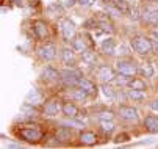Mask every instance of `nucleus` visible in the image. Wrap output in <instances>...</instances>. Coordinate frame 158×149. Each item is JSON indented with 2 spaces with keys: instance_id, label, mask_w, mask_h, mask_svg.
Masks as SVG:
<instances>
[{
  "instance_id": "423d86ee",
  "label": "nucleus",
  "mask_w": 158,
  "mask_h": 149,
  "mask_svg": "<svg viewBox=\"0 0 158 149\" xmlns=\"http://www.w3.org/2000/svg\"><path fill=\"white\" fill-rule=\"evenodd\" d=\"M61 32L64 36V41H71L75 36V24L71 19H64L61 20Z\"/></svg>"
},
{
  "instance_id": "2f4dec72",
  "label": "nucleus",
  "mask_w": 158,
  "mask_h": 149,
  "mask_svg": "<svg viewBox=\"0 0 158 149\" xmlns=\"http://www.w3.org/2000/svg\"><path fill=\"white\" fill-rule=\"evenodd\" d=\"M150 109H152L153 112H158V99H155V100L150 102Z\"/></svg>"
},
{
  "instance_id": "6e6552de",
  "label": "nucleus",
  "mask_w": 158,
  "mask_h": 149,
  "mask_svg": "<svg viewBox=\"0 0 158 149\" xmlns=\"http://www.w3.org/2000/svg\"><path fill=\"white\" fill-rule=\"evenodd\" d=\"M38 53H39V57H41L42 60L50 61V60H53V58L56 57V49H55L53 44H46V46L39 47Z\"/></svg>"
},
{
  "instance_id": "f3484780",
  "label": "nucleus",
  "mask_w": 158,
  "mask_h": 149,
  "mask_svg": "<svg viewBox=\"0 0 158 149\" xmlns=\"http://www.w3.org/2000/svg\"><path fill=\"white\" fill-rule=\"evenodd\" d=\"M63 113H64L67 118H75V116L78 115V109L75 107L74 104H71V102H64V105H63Z\"/></svg>"
},
{
  "instance_id": "473e14b6",
  "label": "nucleus",
  "mask_w": 158,
  "mask_h": 149,
  "mask_svg": "<svg viewBox=\"0 0 158 149\" xmlns=\"http://www.w3.org/2000/svg\"><path fill=\"white\" fill-rule=\"evenodd\" d=\"M152 52L158 53V41H152Z\"/></svg>"
},
{
  "instance_id": "f704fd0d",
  "label": "nucleus",
  "mask_w": 158,
  "mask_h": 149,
  "mask_svg": "<svg viewBox=\"0 0 158 149\" xmlns=\"http://www.w3.org/2000/svg\"><path fill=\"white\" fill-rule=\"evenodd\" d=\"M127 138H128V137H127L125 134H122V135H119V137L116 138V141H118V143H121V141H125Z\"/></svg>"
},
{
  "instance_id": "5701e85b",
  "label": "nucleus",
  "mask_w": 158,
  "mask_h": 149,
  "mask_svg": "<svg viewBox=\"0 0 158 149\" xmlns=\"http://www.w3.org/2000/svg\"><path fill=\"white\" fill-rule=\"evenodd\" d=\"M128 97H130V99H135V100H143V99H146V93L141 91V90H131V88H130Z\"/></svg>"
},
{
  "instance_id": "6ab92c4d",
  "label": "nucleus",
  "mask_w": 158,
  "mask_h": 149,
  "mask_svg": "<svg viewBox=\"0 0 158 149\" xmlns=\"http://www.w3.org/2000/svg\"><path fill=\"white\" fill-rule=\"evenodd\" d=\"M72 49H74L75 52H78V53H83V52L86 50V46H85L83 36H78V38H75V39H74V42H72Z\"/></svg>"
},
{
  "instance_id": "72a5a7b5",
  "label": "nucleus",
  "mask_w": 158,
  "mask_h": 149,
  "mask_svg": "<svg viewBox=\"0 0 158 149\" xmlns=\"http://www.w3.org/2000/svg\"><path fill=\"white\" fill-rule=\"evenodd\" d=\"M78 3H80V5H83V6H89L93 2H91V0H78Z\"/></svg>"
},
{
  "instance_id": "a211bd4d",
  "label": "nucleus",
  "mask_w": 158,
  "mask_h": 149,
  "mask_svg": "<svg viewBox=\"0 0 158 149\" xmlns=\"http://www.w3.org/2000/svg\"><path fill=\"white\" fill-rule=\"evenodd\" d=\"M42 75H44V79H47V80H58V79H61V74H60L56 69L50 68V66L44 69Z\"/></svg>"
},
{
  "instance_id": "7c9ffc66",
  "label": "nucleus",
  "mask_w": 158,
  "mask_h": 149,
  "mask_svg": "<svg viewBox=\"0 0 158 149\" xmlns=\"http://www.w3.org/2000/svg\"><path fill=\"white\" fill-rule=\"evenodd\" d=\"M99 118L100 119H113V113L111 112H103V113L99 115Z\"/></svg>"
},
{
  "instance_id": "7ed1b4c3",
  "label": "nucleus",
  "mask_w": 158,
  "mask_h": 149,
  "mask_svg": "<svg viewBox=\"0 0 158 149\" xmlns=\"http://www.w3.org/2000/svg\"><path fill=\"white\" fill-rule=\"evenodd\" d=\"M19 137H22L28 143H38L42 138V132L39 129H33V127H27V129H20L19 130Z\"/></svg>"
},
{
  "instance_id": "0eeeda50",
  "label": "nucleus",
  "mask_w": 158,
  "mask_h": 149,
  "mask_svg": "<svg viewBox=\"0 0 158 149\" xmlns=\"http://www.w3.org/2000/svg\"><path fill=\"white\" fill-rule=\"evenodd\" d=\"M119 115L127 121H138V118H139L138 110L133 107H127V105H121L119 107Z\"/></svg>"
},
{
  "instance_id": "4468645a",
  "label": "nucleus",
  "mask_w": 158,
  "mask_h": 149,
  "mask_svg": "<svg viewBox=\"0 0 158 149\" xmlns=\"http://www.w3.org/2000/svg\"><path fill=\"white\" fill-rule=\"evenodd\" d=\"M102 50H103V53H106V55H114V52H116L114 39H113V38L105 39V41L102 42Z\"/></svg>"
},
{
  "instance_id": "ddd939ff",
  "label": "nucleus",
  "mask_w": 158,
  "mask_h": 149,
  "mask_svg": "<svg viewBox=\"0 0 158 149\" xmlns=\"http://www.w3.org/2000/svg\"><path fill=\"white\" fill-rule=\"evenodd\" d=\"M41 100H42V96L39 94V91L36 90V88H31L28 93H27V96H25V102H28V104H41Z\"/></svg>"
},
{
  "instance_id": "e433bc0d",
  "label": "nucleus",
  "mask_w": 158,
  "mask_h": 149,
  "mask_svg": "<svg viewBox=\"0 0 158 149\" xmlns=\"http://www.w3.org/2000/svg\"><path fill=\"white\" fill-rule=\"evenodd\" d=\"M14 3L16 5H22V0H14Z\"/></svg>"
},
{
  "instance_id": "c9c22d12",
  "label": "nucleus",
  "mask_w": 158,
  "mask_h": 149,
  "mask_svg": "<svg viewBox=\"0 0 158 149\" xmlns=\"http://www.w3.org/2000/svg\"><path fill=\"white\" fill-rule=\"evenodd\" d=\"M152 36L155 38V41H158V30H153L152 32Z\"/></svg>"
},
{
  "instance_id": "dca6fc26",
  "label": "nucleus",
  "mask_w": 158,
  "mask_h": 149,
  "mask_svg": "<svg viewBox=\"0 0 158 149\" xmlns=\"http://www.w3.org/2000/svg\"><path fill=\"white\" fill-rule=\"evenodd\" d=\"M80 141H81L83 144H86V146H93V144H96L97 137H96L94 132H83V134L80 135Z\"/></svg>"
},
{
  "instance_id": "39448f33",
  "label": "nucleus",
  "mask_w": 158,
  "mask_h": 149,
  "mask_svg": "<svg viewBox=\"0 0 158 149\" xmlns=\"http://www.w3.org/2000/svg\"><path fill=\"white\" fill-rule=\"evenodd\" d=\"M141 19L149 25H158V8L156 6H147L144 13L141 14Z\"/></svg>"
},
{
  "instance_id": "1a4fd4ad",
  "label": "nucleus",
  "mask_w": 158,
  "mask_h": 149,
  "mask_svg": "<svg viewBox=\"0 0 158 149\" xmlns=\"http://www.w3.org/2000/svg\"><path fill=\"white\" fill-rule=\"evenodd\" d=\"M99 77L103 83H110L116 79V74L110 66H100L99 68Z\"/></svg>"
},
{
  "instance_id": "cd10ccee",
  "label": "nucleus",
  "mask_w": 158,
  "mask_h": 149,
  "mask_svg": "<svg viewBox=\"0 0 158 149\" xmlns=\"http://www.w3.org/2000/svg\"><path fill=\"white\" fill-rule=\"evenodd\" d=\"M83 61H86L88 65H93V63H96V57L93 55V52H83Z\"/></svg>"
},
{
  "instance_id": "c756f323",
  "label": "nucleus",
  "mask_w": 158,
  "mask_h": 149,
  "mask_svg": "<svg viewBox=\"0 0 158 149\" xmlns=\"http://www.w3.org/2000/svg\"><path fill=\"white\" fill-rule=\"evenodd\" d=\"M130 17H131V19H133V20H138V19H139V17H141V16H139V13H138V10H136V8H133V10H131V11H130Z\"/></svg>"
},
{
  "instance_id": "a878e982",
  "label": "nucleus",
  "mask_w": 158,
  "mask_h": 149,
  "mask_svg": "<svg viewBox=\"0 0 158 149\" xmlns=\"http://www.w3.org/2000/svg\"><path fill=\"white\" fill-rule=\"evenodd\" d=\"M139 72L143 74V77H152L153 75V68H152L150 63H144V65L141 66V69H139Z\"/></svg>"
},
{
  "instance_id": "bb28decb",
  "label": "nucleus",
  "mask_w": 158,
  "mask_h": 149,
  "mask_svg": "<svg viewBox=\"0 0 158 149\" xmlns=\"http://www.w3.org/2000/svg\"><path fill=\"white\" fill-rule=\"evenodd\" d=\"M86 96H88V93H86V91H83L81 88L72 93V97H74V99H77V100H80V102H85Z\"/></svg>"
},
{
  "instance_id": "9b49d317",
  "label": "nucleus",
  "mask_w": 158,
  "mask_h": 149,
  "mask_svg": "<svg viewBox=\"0 0 158 149\" xmlns=\"http://www.w3.org/2000/svg\"><path fill=\"white\" fill-rule=\"evenodd\" d=\"M144 126L150 134H158V116H153V115L147 116L144 119Z\"/></svg>"
},
{
  "instance_id": "2eb2a0df",
  "label": "nucleus",
  "mask_w": 158,
  "mask_h": 149,
  "mask_svg": "<svg viewBox=\"0 0 158 149\" xmlns=\"http://www.w3.org/2000/svg\"><path fill=\"white\" fill-rule=\"evenodd\" d=\"M78 87H80L83 91H86L88 94H94V93H96V85H94L93 82H89L88 79H80Z\"/></svg>"
},
{
  "instance_id": "412c9836",
  "label": "nucleus",
  "mask_w": 158,
  "mask_h": 149,
  "mask_svg": "<svg viewBox=\"0 0 158 149\" xmlns=\"http://www.w3.org/2000/svg\"><path fill=\"white\" fill-rule=\"evenodd\" d=\"M113 5H114L118 10H121L122 14L130 13V6H128V3H127V0H113Z\"/></svg>"
},
{
  "instance_id": "20e7f679",
  "label": "nucleus",
  "mask_w": 158,
  "mask_h": 149,
  "mask_svg": "<svg viewBox=\"0 0 158 149\" xmlns=\"http://www.w3.org/2000/svg\"><path fill=\"white\" fill-rule=\"evenodd\" d=\"M61 79H63V82L67 85V87H75V85H78L81 75L75 69H66V71L61 72Z\"/></svg>"
},
{
  "instance_id": "f8f14e48",
  "label": "nucleus",
  "mask_w": 158,
  "mask_h": 149,
  "mask_svg": "<svg viewBox=\"0 0 158 149\" xmlns=\"http://www.w3.org/2000/svg\"><path fill=\"white\" fill-rule=\"evenodd\" d=\"M35 36L38 39H46L47 38V25L44 24L42 20L35 22Z\"/></svg>"
},
{
  "instance_id": "4c0bfd02",
  "label": "nucleus",
  "mask_w": 158,
  "mask_h": 149,
  "mask_svg": "<svg viewBox=\"0 0 158 149\" xmlns=\"http://www.w3.org/2000/svg\"><path fill=\"white\" fill-rule=\"evenodd\" d=\"M103 2H113V0H103Z\"/></svg>"
},
{
  "instance_id": "aec40b11",
  "label": "nucleus",
  "mask_w": 158,
  "mask_h": 149,
  "mask_svg": "<svg viewBox=\"0 0 158 149\" xmlns=\"http://www.w3.org/2000/svg\"><path fill=\"white\" fill-rule=\"evenodd\" d=\"M128 87L131 90H141V91H144L146 90V82L141 80V79H133L131 82H128Z\"/></svg>"
},
{
  "instance_id": "4be33fe9",
  "label": "nucleus",
  "mask_w": 158,
  "mask_h": 149,
  "mask_svg": "<svg viewBox=\"0 0 158 149\" xmlns=\"http://www.w3.org/2000/svg\"><path fill=\"white\" fill-rule=\"evenodd\" d=\"M100 127L103 132H113L114 130V122H113V119H100Z\"/></svg>"
},
{
  "instance_id": "f03ea898",
  "label": "nucleus",
  "mask_w": 158,
  "mask_h": 149,
  "mask_svg": "<svg viewBox=\"0 0 158 149\" xmlns=\"http://www.w3.org/2000/svg\"><path fill=\"white\" fill-rule=\"evenodd\" d=\"M116 69L119 74H124L127 77H135V74L138 72L136 66H135V63L130 61V60H119L116 63Z\"/></svg>"
},
{
  "instance_id": "f257e3e1",
  "label": "nucleus",
  "mask_w": 158,
  "mask_h": 149,
  "mask_svg": "<svg viewBox=\"0 0 158 149\" xmlns=\"http://www.w3.org/2000/svg\"><path fill=\"white\" fill-rule=\"evenodd\" d=\"M131 47L135 52H138L139 55H147L152 52V41L143 36H138L131 41Z\"/></svg>"
},
{
  "instance_id": "b1692460",
  "label": "nucleus",
  "mask_w": 158,
  "mask_h": 149,
  "mask_svg": "<svg viewBox=\"0 0 158 149\" xmlns=\"http://www.w3.org/2000/svg\"><path fill=\"white\" fill-rule=\"evenodd\" d=\"M74 49L71 50V49H64L63 50V61L66 63V65H71V63L74 61Z\"/></svg>"
},
{
  "instance_id": "9d476101",
  "label": "nucleus",
  "mask_w": 158,
  "mask_h": 149,
  "mask_svg": "<svg viewBox=\"0 0 158 149\" xmlns=\"http://www.w3.org/2000/svg\"><path fill=\"white\" fill-rule=\"evenodd\" d=\"M61 110L63 109L60 107L58 100H50V102L46 104V107H44V115H47V116H58V113Z\"/></svg>"
},
{
  "instance_id": "c85d7f7f",
  "label": "nucleus",
  "mask_w": 158,
  "mask_h": 149,
  "mask_svg": "<svg viewBox=\"0 0 158 149\" xmlns=\"http://www.w3.org/2000/svg\"><path fill=\"white\" fill-rule=\"evenodd\" d=\"M106 11H108V13H111L113 16H116V17H119V16L122 14V11H121V10H118L114 5H113V6H106Z\"/></svg>"
},
{
  "instance_id": "393cba45",
  "label": "nucleus",
  "mask_w": 158,
  "mask_h": 149,
  "mask_svg": "<svg viewBox=\"0 0 158 149\" xmlns=\"http://www.w3.org/2000/svg\"><path fill=\"white\" fill-rule=\"evenodd\" d=\"M102 93H103V96L106 97V99H110V100H114V91H113V88L111 87H108L106 83H103L102 85Z\"/></svg>"
}]
</instances>
